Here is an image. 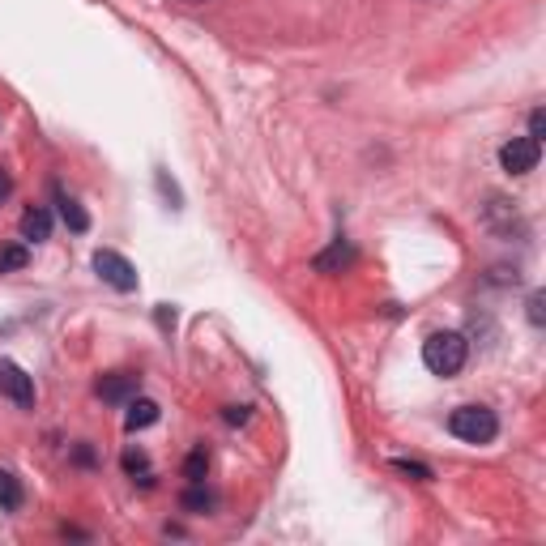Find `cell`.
Returning <instances> with one entry per match:
<instances>
[{
	"mask_svg": "<svg viewBox=\"0 0 546 546\" xmlns=\"http://www.w3.org/2000/svg\"><path fill=\"white\" fill-rule=\"evenodd\" d=\"M466 359H469V341L457 329H440V333H432V338L423 341V368L432 371V376L452 380L457 371L466 368Z\"/></svg>",
	"mask_w": 546,
	"mask_h": 546,
	"instance_id": "obj_1",
	"label": "cell"
},
{
	"mask_svg": "<svg viewBox=\"0 0 546 546\" xmlns=\"http://www.w3.org/2000/svg\"><path fill=\"white\" fill-rule=\"evenodd\" d=\"M449 432L466 444H491L499 435V418L491 405H457L449 414Z\"/></svg>",
	"mask_w": 546,
	"mask_h": 546,
	"instance_id": "obj_2",
	"label": "cell"
},
{
	"mask_svg": "<svg viewBox=\"0 0 546 546\" xmlns=\"http://www.w3.org/2000/svg\"><path fill=\"white\" fill-rule=\"evenodd\" d=\"M95 273L112 290H120V295H132V290H137V269H132V260L112 252V248H98L95 252Z\"/></svg>",
	"mask_w": 546,
	"mask_h": 546,
	"instance_id": "obj_3",
	"label": "cell"
},
{
	"mask_svg": "<svg viewBox=\"0 0 546 546\" xmlns=\"http://www.w3.org/2000/svg\"><path fill=\"white\" fill-rule=\"evenodd\" d=\"M538 159H542V141H533V137H513V141L499 145V167L508 176H530V171H538Z\"/></svg>",
	"mask_w": 546,
	"mask_h": 546,
	"instance_id": "obj_4",
	"label": "cell"
},
{
	"mask_svg": "<svg viewBox=\"0 0 546 546\" xmlns=\"http://www.w3.org/2000/svg\"><path fill=\"white\" fill-rule=\"evenodd\" d=\"M0 397H9V402L34 405V376H26V368H17L14 359H0Z\"/></svg>",
	"mask_w": 546,
	"mask_h": 546,
	"instance_id": "obj_5",
	"label": "cell"
},
{
	"mask_svg": "<svg viewBox=\"0 0 546 546\" xmlns=\"http://www.w3.org/2000/svg\"><path fill=\"white\" fill-rule=\"evenodd\" d=\"M137 388H141V376H132V371H112V376H103L95 385V393L107 405H129L132 397H137Z\"/></svg>",
	"mask_w": 546,
	"mask_h": 546,
	"instance_id": "obj_6",
	"label": "cell"
},
{
	"mask_svg": "<svg viewBox=\"0 0 546 546\" xmlns=\"http://www.w3.org/2000/svg\"><path fill=\"white\" fill-rule=\"evenodd\" d=\"M22 240H31V243L51 240V214L43 205H31L22 214Z\"/></svg>",
	"mask_w": 546,
	"mask_h": 546,
	"instance_id": "obj_7",
	"label": "cell"
},
{
	"mask_svg": "<svg viewBox=\"0 0 546 546\" xmlns=\"http://www.w3.org/2000/svg\"><path fill=\"white\" fill-rule=\"evenodd\" d=\"M354 260V248L346 240H333V248H329V252H321V257L312 260V269L316 273H341L346 269V265H350Z\"/></svg>",
	"mask_w": 546,
	"mask_h": 546,
	"instance_id": "obj_8",
	"label": "cell"
},
{
	"mask_svg": "<svg viewBox=\"0 0 546 546\" xmlns=\"http://www.w3.org/2000/svg\"><path fill=\"white\" fill-rule=\"evenodd\" d=\"M154 423H159V402H150V397H132L129 414H124V427H129V432H145V427H154Z\"/></svg>",
	"mask_w": 546,
	"mask_h": 546,
	"instance_id": "obj_9",
	"label": "cell"
},
{
	"mask_svg": "<svg viewBox=\"0 0 546 546\" xmlns=\"http://www.w3.org/2000/svg\"><path fill=\"white\" fill-rule=\"evenodd\" d=\"M56 205H60V218H65V226L73 231V235H86V231H90V214H86L73 196L60 193V188H56Z\"/></svg>",
	"mask_w": 546,
	"mask_h": 546,
	"instance_id": "obj_10",
	"label": "cell"
},
{
	"mask_svg": "<svg viewBox=\"0 0 546 546\" xmlns=\"http://www.w3.org/2000/svg\"><path fill=\"white\" fill-rule=\"evenodd\" d=\"M124 474H129L132 482H141V487H154V474H150V457H145V449H124Z\"/></svg>",
	"mask_w": 546,
	"mask_h": 546,
	"instance_id": "obj_11",
	"label": "cell"
},
{
	"mask_svg": "<svg viewBox=\"0 0 546 546\" xmlns=\"http://www.w3.org/2000/svg\"><path fill=\"white\" fill-rule=\"evenodd\" d=\"M179 508L193 513V516L209 513V508H214V491H205V482H188V491L179 496Z\"/></svg>",
	"mask_w": 546,
	"mask_h": 546,
	"instance_id": "obj_12",
	"label": "cell"
},
{
	"mask_svg": "<svg viewBox=\"0 0 546 546\" xmlns=\"http://www.w3.org/2000/svg\"><path fill=\"white\" fill-rule=\"evenodd\" d=\"M22 499H26L22 496V482H17L9 469H0V508H5V513H17Z\"/></svg>",
	"mask_w": 546,
	"mask_h": 546,
	"instance_id": "obj_13",
	"label": "cell"
},
{
	"mask_svg": "<svg viewBox=\"0 0 546 546\" xmlns=\"http://www.w3.org/2000/svg\"><path fill=\"white\" fill-rule=\"evenodd\" d=\"M26 260H31V248H26V243H5V248H0V273L26 269Z\"/></svg>",
	"mask_w": 546,
	"mask_h": 546,
	"instance_id": "obj_14",
	"label": "cell"
},
{
	"mask_svg": "<svg viewBox=\"0 0 546 546\" xmlns=\"http://www.w3.org/2000/svg\"><path fill=\"white\" fill-rule=\"evenodd\" d=\"M205 474H209V452L193 449L188 457H184V478H188V482H205Z\"/></svg>",
	"mask_w": 546,
	"mask_h": 546,
	"instance_id": "obj_15",
	"label": "cell"
},
{
	"mask_svg": "<svg viewBox=\"0 0 546 546\" xmlns=\"http://www.w3.org/2000/svg\"><path fill=\"white\" fill-rule=\"evenodd\" d=\"M393 469H397V474H405V478H414V482L432 478V469L423 466V461H405V457H397V461H393Z\"/></svg>",
	"mask_w": 546,
	"mask_h": 546,
	"instance_id": "obj_16",
	"label": "cell"
},
{
	"mask_svg": "<svg viewBox=\"0 0 546 546\" xmlns=\"http://www.w3.org/2000/svg\"><path fill=\"white\" fill-rule=\"evenodd\" d=\"M525 307H530V324H533V329H542V324H546V295H542V290H533Z\"/></svg>",
	"mask_w": 546,
	"mask_h": 546,
	"instance_id": "obj_17",
	"label": "cell"
},
{
	"mask_svg": "<svg viewBox=\"0 0 546 546\" xmlns=\"http://www.w3.org/2000/svg\"><path fill=\"white\" fill-rule=\"evenodd\" d=\"M530 137H533V141H542V137H546V112H542V107H533V112H530Z\"/></svg>",
	"mask_w": 546,
	"mask_h": 546,
	"instance_id": "obj_18",
	"label": "cell"
},
{
	"mask_svg": "<svg viewBox=\"0 0 546 546\" xmlns=\"http://www.w3.org/2000/svg\"><path fill=\"white\" fill-rule=\"evenodd\" d=\"M73 461H77V466H95V449H90V444H77V449H73Z\"/></svg>",
	"mask_w": 546,
	"mask_h": 546,
	"instance_id": "obj_19",
	"label": "cell"
},
{
	"mask_svg": "<svg viewBox=\"0 0 546 546\" xmlns=\"http://www.w3.org/2000/svg\"><path fill=\"white\" fill-rule=\"evenodd\" d=\"M226 423L235 427V423H248V405H226Z\"/></svg>",
	"mask_w": 546,
	"mask_h": 546,
	"instance_id": "obj_20",
	"label": "cell"
},
{
	"mask_svg": "<svg viewBox=\"0 0 546 546\" xmlns=\"http://www.w3.org/2000/svg\"><path fill=\"white\" fill-rule=\"evenodd\" d=\"M9 193H14V179H9V171H0V205L9 201Z\"/></svg>",
	"mask_w": 546,
	"mask_h": 546,
	"instance_id": "obj_21",
	"label": "cell"
},
{
	"mask_svg": "<svg viewBox=\"0 0 546 546\" xmlns=\"http://www.w3.org/2000/svg\"><path fill=\"white\" fill-rule=\"evenodd\" d=\"M188 5H205V0H188Z\"/></svg>",
	"mask_w": 546,
	"mask_h": 546,
	"instance_id": "obj_22",
	"label": "cell"
}]
</instances>
